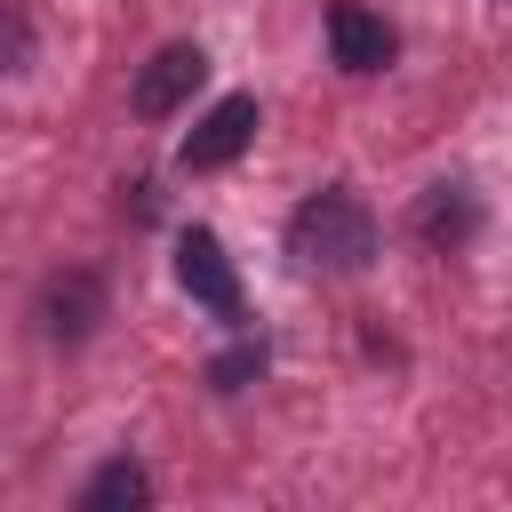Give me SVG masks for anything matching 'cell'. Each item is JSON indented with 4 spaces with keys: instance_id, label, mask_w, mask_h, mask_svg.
Segmentation results:
<instances>
[{
    "instance_id": "cell-1",
    "label": "cell",
    "mask_w": 512,
    "mask_h": 512,
    "mask_svg": "<svg viewBox=\"0 0 512 512\" xmlns=\"http://www.w3.org/2000/svg\"><path fill=\"white\" fill-rule=\"evenodd\" d=\"M288 256L312 264V272H360V264L376 256V216H368L344 184H328V192H312V200L288 216Z\"/></svg>"
},
{
    "instance_id": "cell-2",
    "label": "cell",
    "mask_w": 512,
    "mask_h": 512,
    "mask_svg": "<svg viewBox=\"0 0 512 512\" xmlns=\"http://www.w3.org/2000/svg\"><path fill=\"white\" fill-rule=\"evenodd\" d=\"M248 136H256V96H224V104H208L200 120H192V136H184V168L192 176H208V168H232L240 152H248Z\"/></svg>"
},
{
    "instance_id": "cell-3",
    "label": "cell",
    "mask_w": 512,
    "mask_h": 512,
    "mask_svg": "<svg viewBox=\"0 0 512 512\" xmlns=\"http://www.w3.org/2000/svg\"><path fill=\"white\" fill-rule=\"evenodd\" d=\"M200 80H208V56H200V40H168V48H160V56L136 72L128 104H136L144 120H168V112H176V104H184Z\"/></svg>"
},
{
    "instance_id": "cell-4",
    "label": "cell",
    "mask_w": 512,
    "mask_h": 512,
    "mask_svg": "<svg viewBox=\"0 0 512 512\" xmlns=\"http://www.w3.org/2000/svg\"><path fill=\"white\" fill-rule=\"evenodd\" d=\"M176 280H184V296L208 304L216 320H240V272H232V256H224L216 232H184V248H176Z\"/></svg>"
},
{
    "instance_id": "cell-5",
    "label": "cell",
    "mask_w": 512,
    "mask_h": 512,
    "mask_svg": "<svg viewBox=\"0 0 512 512\" xmlns=\"http://www.w3.org/2000/svg\"><path fill=\"white\" fill-rule=\"evenodd\" d=\"M104 320V280L96 272H56L40 288V336L48 344H88Z\"/></svg>"
},
{
    "instance_id": "cell-6",
    "label": "cell",
    "mask_w": 512,
    "mask_h": 512,
    "mask_svg": "<svg viewBox=\"0 0 512 512\" xmlns=\"http://www.w3.org/2000/svg\"><path fill=\"white\" fill-rule=\"evenodd\" d=\"M328 48H336V64H344V72H384V64H392V48H400V32H392L376 8L336 0V8H328Z\"/></svg>"
},
{
    "instance_id": "cell-7",
    "label": "cell",
    "mask_w": 512,
    "mask_h": 512,
    "mask_svg": "<svg viewBox=\"0 0 512 512\" xmlns=\"http://www.w3.org/2000/svg\"><path fill=\"white\" fill-rule=\"evenodd\" d=\"M120 504H152V472L128 464V456H112V464L80 488V512H120Z\"/></svg>"
},
{
    "instance_id": "cell-8",
    "label": "cell",
    "mask_w": 512,
    "mask_h": 512,
    "mask_svg": "<svg viewBox=\"0 0 512 512\" xmlns=\"http://www.w3.org/2000/svg\"><path fill=\"white\" fill-rule=\"evenodd\" d=\"M416 224H424V240H432V248H456V240L472 232V200L440 184V192H424V208H416Z\"/></svg>"
},
{
    "instance_id": "cell-9",
    "label": "cell",
    "mask_w": 512,
    "mask_h": 512,
    "mask_svg": "<svg viewBox=\"0 0 512 512\" xmlns=\"http://www.w3.org/2000/svg\"><path fill=\"white\" fill-rule=\"evenodd\" d=\"M248 376H264V336H248V344H232V352L208 360V384H216V392H240Z\"/></svg>"
},
{
    "instance_id": "cell-10",
    "label": "cell",
    "mask_w": 512,
    "mask_h": 512,
    "mask_svg": "<svg viewBox=\"0 0 512 512\" xmlns=\"http://www.w3.org/2000/svg\"><path fill=\"white\" fill-rule=\"evenodd\" d=\"M32 64V16L16 0H0V80H16Z\"/></svg>"
}]
</instances>
